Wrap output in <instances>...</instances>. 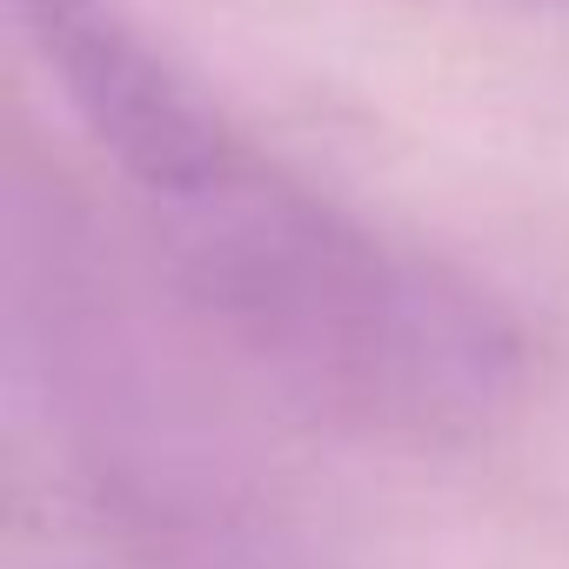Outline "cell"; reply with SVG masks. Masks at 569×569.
<instances>
[{"label": "cell", "instance_id": "6da1fadb", "mask_svg": "<svg viewBox=\"0 0 569 569\" xmlns=\"http://www.w3.org/2000/svg\"><path fill=\"white\" fill-rule=\"evenodd\" d=\"M8 8L174 302L281 402L402 449L522 402L529 336L482 281L289 168L121 0Z\"/></svg>", "mask_w": 569, "mask_h": 569}, {"label": "cell", "instance_id": "7a4b0ae2", "mask_svg": "<svg viewBox=\"0 0 569 569\" xmlns=\"http://www.w3.org/2000/svg\"><path fill=\"white\" fill-rule=\"evenodd\" d=\"M556 8H569V0H556Z\"/></svg>", "mask_w": 569, "mask_h": 569}]
</instances>
